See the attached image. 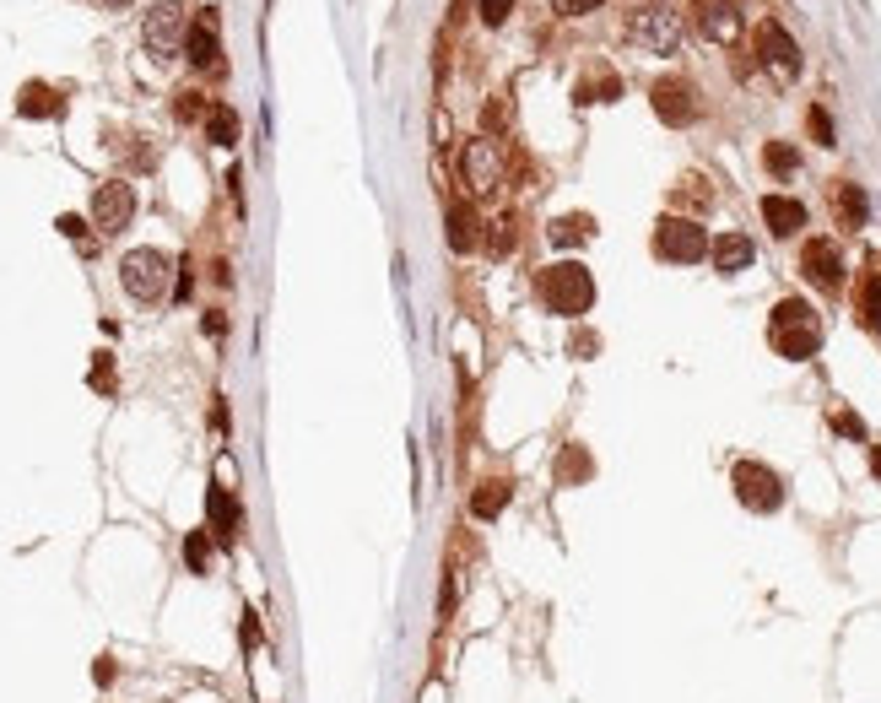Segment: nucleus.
Segmentation results:
<instances>
[{
    "label": "nucleus",
    "instance_id": "nucleus-1",
    "mask_svg": "<svg viewBox=\"0 0 881 703\" xmlns=\"http://www.w3.org/2000/svg\"><path fill=\"white\" fill-rule=\"evenodd\" d=\"M536 298L552 314H563V320H584V314L595 309V276H590V265H584V260L541 265V271H536Z\"/></svg>",
    "mask_w": 881,
    "mask_h": 703
},
{
    "label": "nucleus",
    "instance_id": "nucleus-2",
    "mask_svg": "<svg viewBox=\"0 0 881 703\" xmlns=\"http://www.w3.org/2000/svg\"><path fill=\"white\" fill-rule=\"evenodd\" d=\"M768 341L779 357H790V363H806V357L822 352V320L817 309H811L806 298H779L768 314Z\"/></svg>",
    "mask_w": 881,
    "mask_h": 703
},
{
    "label": "nucleus",
    "instance_id": "nucleus-3",
    "mask_svg": "<svg viewBox=\"0 0 881 703\" xmlns=\"http://www.w3.org/2000/svg\"><path fill=\"white\" fill-rule=\"evenodd\" d=\"M622 33H627V44H633L638 55L665 60V55H676V49H682L687 22H682V11H676V6H638L633 17H627Z\"/></svg>",
    "mask_w": 881,
    "mask_h": 703
},
{
    "label": "nucleus",
    "instance_id": "nucleus-4",
    "mask_svg": "<svg viewBox=\"0 0 881 703\" xmlns=\"http://www.w3.org/2000/svg\"><path fill=\"white\" fill-rule=\"evenodd\" d=\"M503 174H509V163H503V141L498 136H471L460 141V184L471 190V201H487V195L503 190Z\"/></svg>",
    "mask_w": 881,
    "mask_h": 703
},
{
    "label": "nucleus",
    "instance_id": "nucleus-5",
    "mask_svg": "<svg viewBox=\"0 0 881 703\" xmlns=\"http://www.w3.org/2000/svg\"><path fill=\"white\" fill-rule=\"evenodd\" d=\"M709 249H714V238L698 217H660L654 222V255L665 265H698V260H709Z\"/></svg>",
    "mask_w": 881,
    "mask_h": 703
},
{
    "label": "nucleus",
    "instance_id": "nucleus-6",
    "mask_svg": "<svg viewBox=\"0 0 881 703\" xmlns=\"http://www.w3.org/2000/svg\"><path fill=\"white\" fill-rule=\"evenodd\" d=\"M168 276H173V260L163 249H130V255L119 260V287H125L136 303H163Z\"/></svg>",
    "mask_w": 881,
    "mask_h": 703
},
{
    "label": "nucleus",
    "instance_id": "nucleus-7",
    "mask_svg": "<svg viewBox=\"0 0 881 703\" xmlns=\"http://www.w3.org/2000/svg\"><path fill=\"white\" fill-rule=\"evenodd\" d=\"M730 487H736V498L752 514H779L784 509V476L773 466H763V460H736V466H730Z\"/></svg>",
    "mask_w": 881,
    "mask_h": 703
},
{
    "label": "nucleus",
    "instance_id": "nucleus-8",
    "mask_svg": "<svg viewBox=\"0 0 881 703\" xmlns=\"http://www.w3.org/2000/svg\"><path fill=\"white\" fill-rule=\"evenodd\" d=\"M752 44H757V65H763L773 82H795V76H800V44L790 38V28H784L779 17L757 22Z\"/></svg>",
    "mask_w": 881,
    "mask_h": 703
},
{
    "label": "nucleus",
    "instance_id": "nucleus-9",
    "mask_svg": "<svg viewBox=\"0 0 881 703\" xmlns=\"http://www.w3.org/2000/svg\"><path fill=\"white\" fill-rule=\"evenodd\" d=\"M184 33H190V17H184V6L179 0H157L152 11H146V22H141V44L152 49L157 60H173L184 49Z\"/></svg>",
    "mask_w": 881,
    "mask_h": 703
},
{
    "label": "nucleus",
    "instance_id": "nucleus-10",
    "mask_svg": "<svg viewBox=\"0 0 881 703\" xmlns=\"http://www.w3.org/2000/svg\"><path fill=\"white\" fill-rule=\"evenodd\" d=\"M130 217H136V190H130L125 179H103L98 190H92V228L103 238L125 233Z\"/></svg>",
    "mask_w": 881,
    "mask_h": 703
},
{
    "label": "nucleus",
    "instance_id": "nucleus-11",
    "mask_svg": "<svg viewBox=\"0 0 881 703\" xmlns=\"http://www.w3.org/2000/svg\"><path fill=\"white\" fill-rule=\"evenodd\" d=\"M649 103H654V114L665 119V125H692V119L703 114V103H698V87L687 82V76H660V82L649 87Z\"/></svg>",
    "mask_w": 881,
    "mask_h": 703
},
{
    "label": "nucleus",
    "instance_id": "nucleus-12",
    "mask_svg": "<svg viewBox=\"0 0 881 703\" xmlns=\"http://www.w3.org/2000/svg\"><path fill=\"white\" fill-rule=\"evenodd\" d=\"M800 276H806L817 293H838V287H844V255H838L833 238H806V244H800Z\"/></svg>",
    "mask_w": 881,
    "mask_h": 703
},
{
    "label": "nucleus",
    "instance_id": "nucleus-13",
    "mask_svg": "<svg viewBox=\"0 0 881 703\" xmlns=\"http://www.w3.org/2000/svg\"><path fill=\"white\" fill-rule=\"evenodd\" d=\"M692 28L709 38V44H736L741 38L736 0H692Z\"/></svg>",
    "mask_w": 881,
    "mask_h": 703
},
{
    "label": "nucleus",
    "instance_id": "nucleus-14",
    "mask_svg": "<svg viewBox=\"0 0 881 703\" xmlns=\"http://www.w3.org/2000/svg\"><path fill=\"white\" fill-rule=\"evenodd\" d=\"M184 55L195 71H222V44H217V11H200L184 33Z\"/></svg>",
    "mask_w": 881,
    "mask_h": 703
},
{
    "label": "nucleus",
    "instance_id": "nucleus-15",
    "mask_svg": "<svg viewBox=\"0 0 881 703\" xmlns=\"http://www.w3.org/2000/svg\"><path fill=\"white\" fill-rule=\"evenodd\" d=\"M238 525H244V509H238V498L228 487H211L206 493V530L217 536V547H233L238 541Z\"/></svg>",
    "mask_w": 881,
    "mask_h": 703
},
{
    "label": "nucleus",
    "instance_id": "nucleus-16",
    "mask_svg": "<svg viewBox=\"0 0 881 703\" xmlns=\"http://www.w3.org/2000/svg\"><path fill=\"white\" fill-rule=\"evenodd\" d=\"M763 222H768V233L773 238H795L800 228H806V201H795V195H763Z\"/></svg>",
    "mask_w": 881,
    "mask_h": 703
},
{
    "label": "nucleus",
    "instance_id": "nucleus-17",
    "mask_svg": "<svg viewBox=\"0 0 881 703\" xmlns=\"http://www.w3.org/2000/svg\"><path fill=\"white\" fill-rule=\"evenodd\" d=\"M709 260H714V271H719V276H741V271H752L757 244H752L746 233H719V238H714V249H709Z\"/></svg>",
    "mask_w": 881,
    "mask_h": 703
},
{
    "label": "nucleus",
    "instance_id": "nucleus-18",
    "mask_svg": "<svg viewBox=\"0 0 881 703\" xmlns=\"http://www.w3.org/2000/svg\"><path fill=\"white\" fill-rule=\"evenodd\" d=\"M854 320H860L871 336H881V265L871 260L854 282Z\"/></svg>",
    "mask_w": 881,
    "mask_h": 703
},
{
    "label": "nucleus",
    "instance_id": "nucleus-19",
    "mask_svg": "<svg viewBox=\"0 0 881 703\" xmlns=\"http://www.w3.org/2000/svg\"><path fill=\"white\" fill-rule=\"evenodd\" d=\"M509 498H514V482H509V476H487V482H476V487H471V520L492 525L503 509H509Z\"/></svg>",
    "mask_w": 881,
    "mask_h": 703
},
{
    "label": "nucleus",
    "instance_id": "nucleus-20",
    "mask_svg": "<svg viewBox=\"0 0 881 703\" xmlns=\"http://www.w3.org/2000/svg\"><path fill=\"white\" fill-rule=\"evenodd\" d=\"M833 217H838V228L844 233H860L865 228V217H871V201H865V190L854 179H838L833 184Z\"/></svg>",
    "mask_w": 881,
    "mask_h": 703
},
{
    "label": "nucleus",
    "instance_id": "nucleus-21",
    "mask_svg": "<svg viewBox=\"0 0 881 703\" xmlns=\"http://www.w3.org/2000/svg\"><path fill=\"white\" fill-rule=\"evenodd\" d=\"M449 249H460V255H471L476 244H482V217H476L471 201H449Z\"/></svg>",
    "mask_w": 881,
    "mask_h": 703
},
{
    "label": "nucleus",
    "instance_id": "nucleus-22",
    "mask_svg": "<svg viewBox=\"0 0 881 703\" xmlns=\"http://www.w3.org/2000/svg\"><path fill=\"white\" fill-rule=\"evenodd\" d=\"M60 109H65V103H60V92L49 87V82H28V87L17 92V114L22 119H55Z\"/></svg>",
    "mask_w": 881,
    "mask_h": 703
},
{
    "label": "nucleus",
    "instance_id": "nucleus-23",
    "mask_svg": "<svg viewBox=\"0 0 881 703\" xmlns=\"http://www.w3.org/2000/svg\"><path fill=\"white\" fill-rule=\"evenodd\" d=\"M546 238H552L557 249H579V244L595 238V217L590 211H568V217H557L552 228H546Z\"/></svg>",
    "mask_w": 881,
    "mask_h": 703
},
{
    "label": "nucleus",
    "instance_id": "nucleus-24",
    "mask_svg": "<svg viewBox=\"0 0 881 703\" xmlns=\"http://www.w3.org/2000/svg\"><path fill=\"white\" fill-rule=\"evenodd\" d=\"M206 141H211V147H233V141H238V114H233V103H211V114H206Z\"/></svg>",
    "mask_w": 881,
    "mask_h": 703
},
{
    "label": "nucleus",
    "instance_id": "nucleus-25",
    "mask_svg": "<svg viewBox=\"0 0 881 703\" xmlns=\"http://www.w3.org/2000/svg\"><path fill=\"white\" fill-rule=\"evenodd\" d=\"M590 476H595V460L584 455V444H568L563 460H557V482L573 487V482H590Z\"/></svg>",
    "mask_w": 881,
    "mask_h": 703
},
{
    "label": "nucleus",
    "instance_id": "nucleus-26",
    "mask_svg": "<svg viewBox=\"0 0 881 703\" xmlns=\"http://www.w3.org/2000/svg\"><path fill=\"white\" fill-rule=\"evenodd\" d=\"M211 547H217L211 530H190V536H184V568H190V574H211Z\"/></svg>",
    "mask_w": 881,
    "mask_h": 703
},
{
    "label": "nucleus",
    "instance_id": "nucleus-27",
    "mask_svg": "<svg viewBox=\"0 0 881 703\" xmlns=\"http://www.w3.org/2000/svg\"><path fill=\"white\" fill-rule=\"evenodd\" d=\"M487 249H492V255H514V249H519V217L487 222Z\"/></svg>",
    "mask_w": 881,
    "mask_h": 703
},
{
    "label": "nucleus",
    "instance_id": "nucleus-28",
    "mask_svg": "<svg viewBox=\"0 0 881 703\" xmlns=\"http://www.w3.org/2000/svg\"><path fill=\"white\" fill-rule=\"evenodd\" d=\"M617 92H622V82H617V76H611V71H600L595 82H590V76H584V82H579V103H611V98H617Z\"/></svg>",
    "mask_w": 881,
    "mask_h": 703
},
{
    "label": "nucleus",
    "instance_id": "nucleus-29",
    "mask_svg": "<svg viewBox=\"0 0 881 703\" xmlns=\"http://www.w3.org/2000/svg\"><path fill=\"white\" fill-rule=\"evenodd\" d=\"M763 163H768V174H795V168H800V152L790 147V141H768V147H763Z\"/></svg>",
    "mask_w": 881,
    "mask_h": 703
},
{
    "label": "nucleus",
    "instance_id": "nucleus-30",
    "mask_svg": "<svg viewBox=\"0 0 881 703\" xmlns=\"http://www.w3.org/2000/svg\"><path fill=\"white\" fill-rule=\"evenodd\" d=\"M806 125H811V136H817V147H838V141H833V114H827L822 103H811V109H806Z\"/></svg>",
    "mask_w": 881,
    "mask_h": 703
},
{
    "label": "nucleus",
    "instance_id": "nucleus-31",
    "mask_svg": "<svg viewBox=\"0 0 881 703\" xmlns=\"http://www.w3.org/2000/svg\"><path fill=\"white\" fill-rule=\"evenodd\" d=\"M173 109H179V119H184V125H195V119H200V125H206L211 103L200 98V92H179V103H173Z\"/></svg>",
    "mask_w": 881,
    "mask_h": 703
},
{
    "label": "nucleus",
    "instance_id": "nucleus-32",
    "mask_svg": "<svg viewBox=\"0 0 881 703\" xmlns=\"http://www.w3.org/2000/svg\"><path fill=\"white\" fill-rule=\"evenodd\" d=\"M476 11H482L487 28H503V22H509V11H514V0H476Z\"/></svg>",
    "mask_w": 881,
    "mask_h": 703
},
{
    "label": "nucleus",
    "instance_id": "nucleus-33",
    "mask_svg": "<svg viewBox=\"0 0 881 703\" xmlns=\"http://www.w3.org/2000/svg\"><path fill=\"white\" fill-rule=\"evenodd\" d=\"M595 352H600L595 330H573V336H568V357H579V363H584V357H595Z\"/></svg>",
    "mask_w": 881,
    "mask_h": 703
},
{
    "label": "nucleus",
    "instance_id": "nucleus-34",
    "mask_svg": "<svg viewBox=\"0 0 881 703\" xmlns=\"http://www.w3.org/2000/svg\"><path fill=\"white\" fill-rule=\"evenodd\" d=\"M606 0H552V11L557 17H590V11H600Z\"/></svg>",
    "mask_w": 881,
    "mask_h": 703
},
{
    "label": "nucleus",
    "instance_id": "nucleus-35",
    "mask_svg": "<svg viewBox=\"0 0 881 703\" xmlns=\"http://www.w3.org/2000/svg\"><path fill=\"white\" fill-rule=\"evenodd\" d=\"M833 428L844 433V439H860V444H865V422L854 417V411H833Z\"/></svg>",
    "mask_w": 881,
    "mask_h": 703
},
{
    "label": "nucleus",
    "instance_id": "nucleus-36",
    "mask_svg": "<svg viewBox=\"0 0 881 703\" xmlns=\"http://www.w3.org/2000/svg\"><path fill=\"white\" fill-rule=\"evenodd\" d=\"M92 390H114V368H109V352H98V363H92Z\"/></svg>",
    "mask_w": 881,
    "mask_h": 703
},
{
    "label": "nucleus",
    "instance_id": "nucleus-37",
    "mask_svg": "<svg viewBox=\"0 0 881 703\" xmlns=\"http://www.w3.org/2000/svg\"><path fill=\"white\" fill-rule=\"evenodd\" d=\"M238 644H244V649L260 644V617L255 612H244V622H238Z\"/></svg>",
    "mask_w": 881,
    "mask_h": 703
},
{
    "label": "nucleus",
    "instance_id": "nucleus-38",
    "mask_svg": "<svg viewBox=\"0 0 881 703\" xmlns=\"http://www.w3.org/2000/svg\"><path fill=\"white\" fill-rule=\"evenodd\" d=\"M114 676H119V666H114V655H98V660H92V682H98V687H109V682H114Z\"/></svg>",
    "mask_w": 881,
    "mask_h": 703
},
{
    "label": "nucleus",
    "instance_id": "nucleus-39",
    "mask_svg": "<svg viewBox=\"0 0 881 703\" xmlns=\"http://www.w3.org/2000/svg\"><path fill=\"white\" fill-rule=\"evenodd\" d=\"M55 228H60L65 238H76V244H87V222H82V217H71V211H65V217L55 222Z\"/></svg>",
    "mask_w": 881,
    "mask_h": 703
},
{
    "label": "nucleus",
    "instance_id": "nucleus-40",
    "mask_svg": "<svg viewBox=\"0 0 881 703\" xmlns=\"http://www.w3.org/2000/svg\"><path fill=\"white\" fill-rule=\"evenodd\" d=\"M190 287H195V265H190V260H179V287H173V298L190 303Z\"/></svg>",
    "mask_w": 881,
    "mask_h": 703
},
{
    "label": "nucleus",
    "instance_id": "nucleus-41",
    "mask_svg": "<svg viewBox=\"0 0 881 703\" xmlns=\"http://www.w3.org/2000/svg\"><path fill=\"white\" fill-rule=\"evenodd\" d=\"M222 330H228V320H222V309H211L206 314V336H222Z\"/></svg>",
    "mask_w": 881,
    "mask_h": 703
},
{
    "label": "nucleus",
    "instance_id": "nucleus-42",
    "mask_svg": "<svg viewBox=\"0 0 881 703\" xmlns=\"http://www.w3.org/2000/svg\"><path fill=\"white\" fill-rule=\"evenodd\" d=\"M871 476L881 482V444H871Z\"/></svg>",
    "mask_w": 881,
    "mask_h": 703
},
{
    "label": "nucleus",
    "instance_id": "nucleus-43",
    "mask_svg": "<svg viewBox=\"0 0 881 703\" xmlns=\"http://www.w3.org/2000/svg\"><path fill=\"white\" fill-rule=\"evenodd\" d=\"M103 6H130V0H103Z\"/></svg>",
    "mask_w": 881,
    "mask_h": 703
}]
</instances>
